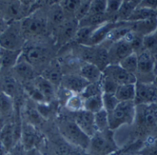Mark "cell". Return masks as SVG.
<instances>
[{
  "instance_id": "cell-1",
  "label": "cell",
  "mask_w": 157,
  "mask_h": 155,
  "mask_svg": "<svg viewBox=\"0 0 157 155\" xmlns=\"http://www.w3.org/2000/svg\"><path fill=\"white\" fill-rule=\"evenodd\" d=\"M58 129L66 142L80 150H88L91 138L78 127L74 119H62L58 123Z\"/></svg>"
},
{
  "instance_id": "cell-2",
  "label": "cell",
  "mask_w": 157,
  "mask_h": 155,
  "mask_svg": "<svg viewBox=\"0 0 157 155\" xmlns=\"http://www.w3.org/2000/svg\"><path fill=\"white\" fill-rule=\"evenodd\" d=\"M134 123L139 131L147 134V138L155 137L157 134V104L138 105Z\"/></svg>"
},
{
  "instance_id": "cell-3",
  "label": "cell",
  "mask_w": 157,
  "mask_h": 155,
  "mask_svg": "<svg viewBox=\"0 0 157 155\" xmlns=\"http://www.w3.org/2000/svg\"><path fill=\"white\" fill-rule=\"evenodd\" d=\"M137 106L134 101L120 102L116 108L109 113V130L114 131L125 125H132L135 122Z\"/></svg>"
},
{
  "instance_id": "cell-4",
  "label": "cell",
  "mask_w": 157,
  "mask_h": 155,
  "mask_svg": "<svg viewBox=\"0 0 157 155\" xmlns=\"http://www.w3.org/2000/svg\"><path fill=\"white\" fill-rule=\"evenodd\" d=\"M92 155H110L120 151L114 140V131H98L90 140L88 148Z\"/></svg>"
},
{
  "instance_id": "cell-5",
  "label": "cell",
  "mask_w": 157,
  "mask_h": 155,
  "mask_svg": "<svg viewBox=\"0 0 157 155\" xmlns=\"http://www.w3.org/2000/svg\"><path fill=\"white\" fill-rule=\"evenodd\" d=\"M138 55V73L136 75L137 82L152 84L155 82L157 72L156 55L143 50L137 52Z\"/></svg>"
},
{
  "instance_id": "cell-6",
  "label": "cell",
  "mask_w": 157,
  "mask_h": 155,
  "mask_svg": "<svg viewBox=\"0 0 157 155\" xmlns=\"http://www.w3.org/2000/svg\"><path fill=\"white\" fill-rule=\"evenodd\" d=\"M24 45L25 37L22 32L20 20L9 22L0 34V47L13 51H22Z\"/></svg>"
},
{
  "instance_id": "cell-7",
  "label": "cell",
  "mask_w": 157,
  "mask_h": 155,
  "mask_svg": "<svg viewBox=\"0 0 157 155\" xmlns=\"http://www.w3.org/2000/svg\"><path fill=\"white\" fill-rule=\"evenodd\" d=\"M23 35L26 38H36L43 35L48 27L47 17H43L38 14L30 15L20 20Z\"/></svg>"
},
{
  "instance_id": "cell-8",
  "label": "cell",
  "mask_w": 157,
  "mask_h": 155,
  "mask_svg": "<svg viewBox=\"0 0 157 155\" xmlns=\"http://www.w3.org/2000/svg\"><path fill=\"white\" fill-rule=\"evenodd\" d=\"M21 56L36 68V66L42 65L47 62L49 58V51L41 44L34 43L29 46L25 44L22 49Z\"/></svg>"
},
{
  "instance_id": "cell-9",
  "label": "cell",
  "mask_w": 157,
  "mask_h": 155,
  "mask_svg": "<svg viewBox=\"0 0 157 155\" xmlns=\"http://www.w3.org/2000/svg\"><path fill=\"white\" fill-rule=\"evenodd\" d=\"M138 105L157 104V86L154 84L136 83V96L134 100Z\"/></svg>"
},
{
  "instance_id": "cell-10",
  "label": "cell",
  "mask_w": 157,
  "mask_h": 155,
  "mask_svg": "<svg viewBox=\"0 0 157 155\" xmlns=\"http://www.w3.org/2000/svg\"><path fill=\"white\" fill-rule=\"evenodd\" d=\"M103 74L105 76L112 79L119 85L137 83L136 76L128 73L120 64H113V63L109 64L103 71Z\"/></svg>"
},
{
  "instance_id": "cell-11",
  "label": "cell",
  "mask_w": 157,
  "mask_h": 155,
  "mask_svg": "<svg viewBox=\"0 0 157 155\" xmlns=\"http://www.w3.org/2000/svg\"><path fill=\"white\" fill-rule=\"evenodd\" d=\"M108 51L110 64H119L123 59L134 52L132 45L125 40H121L111 43Z\"/></svg>"
},
{
  "instance_id": "cell-12",
  "label": "cell",
  "mask_w": 157,
  "mask_h": 155,
  "mask_svg": "<svg viewBox=\"0 0 157 155\" xmlns=\"http://www.w3.org/2000/svg\"><path fill=\"white\" fill-rule=\"evenodd\" d=\"M89 84L78 74H66L62 78L61 86L71 94H82Z\"/></svg>"
},
{
  "instance_id": "cell-13",
  "label": "cell",
  "mask_w": 157,
  "mask_h": 155,
  "mask_svg": "<svg viewBox=\"0 0 157 155\" xmlns=\"http://www.w3.org/2000/svg\"><path fill=\"white\" fill-rule=\"evenodd\" d=\"M40 142V134L36 130V127L26 122L21 127L19 142L23 149L27 152L35 150L36 145Z\"/></svg>"
},
{
  "instance_id": "cell-14",
  "label": "cell",
  "mask_w": 157,
  "mask_h": 155,
  "mask_svg": "<svg viewBox=\"0 0 157 155\" xmlns=\"http://www.w3.org/2000/svg\"><path fill=\"white\" fill-rule=\"evenodd\" d=\"M78 28L79 22L75 17L65 19L63 23H62L59 27L56 28L57 43L63 45L74 39Z\"/></svg>"
},
{
  "instance_id": "cell-15",
  "label": "cell",
  "mask_w": 157,
  "mask_h": 155,
  "mask_svg": "<svg viewBox=\"0 0 157 155\" xmlns=\"http://www.w3.org/2000/svg\"><path fill=\"white\" fill-rule=\"evenodd\" d=\"M74 120L88 137L91 138L98 132L95 123V116L93 113L86 110L76 112L75 113Z\"/></svg>"
},
{
  "instance_id": "cell-16",
  "label": "cell",
  "mask_w": 157,
  "mask_h": 155,
  "mask_svg": "<svg viewBox=\"0 0 157 155\" xmlns=\"http://www.w3.org/2000/svg\"><path fill=\"white\" fill-rule=\"evenodd\" d=\"M118 22L119 21L109 20L97 26L89 39L87 46H98L105 42L109 33L117 26Z\"/></svg>"
},
{
  "instance_id": "cell-17",
  "label": "cell",
  "mask_w": 157,
  "mask_h": 155,
  "mask_svg": "<svg viewBox=\"0 0 157 155\" xmlns=\"http://www.w3.org/2000/svg\"><path fill=\"white\" fill-rule=\"evenodd\" d=\"M13 70L19 79H22L26 82L34 80L37 77L36 68L28 61H26L22 56H20L17 64L13 67Z\"/></svg>"
},
{
  "instance_id": "cell-18",
  "label": "cell",
  "mask_w": 157,
  "mask_h": 155,
  "mask_svg": "<svg viewBox=\"0 0 157 155\" xmlns=\"http://www.w3.org/2000/svg\"><path fill=\"white\" fill-rule=\"evenodd\" d=\"M23 6L18 0H8L3 5L2 13L0 15L5 18V20L17 21L22 15Z\"/></svg>"
},
{
  "instance_id": "cell-19",
  "label": "cell",
  "mask_w": 157,
  "mask_h": 155,
  "mask_svg": "<svg viewBox=\"0 0 157 155\" xmlns=\"http://www.w3.org/2000/svg\"><path fill=\"white\" fill-rule=\"evenodd\" d=\"M83 78H85L88 83H99L102 76L103 72L94 63L91 62H83V64L79 67V73Z\"/></svg>"
},
{
  "instance_id": "cell-20",
  "label": "cell",
  "mask_w": 157,
  "mask_h": 155,
  "mask_svg": "<svg viewBox=\"0 0 157 155\" xmlns=\"http://www.w3.org/2000/svg\"><path fill=\"white\" fill-rule=\"evenodd\" d=\"M41 76H43L45 79L50 81L52 84H53L55 86L61 85L62 78L63 76L62 73V67L60 63L56 61L51 62L42 71Z\"/></svg>"
},
{
  "instance_id": "cell-21",
  "label": "cell",
  "mask_w": 157,
  "mask_h": 155,
  "mask_svg": "<svg viewBox=\"0 0 157 155\" xmlns=\"http://www.w3.org/2000/svg\"><path fill=\"white\" fill-rule=\"evenodd\" d=\"M132 30L141 36H146L155 31L157 28V17L136 22H128Z\"/></svg>"
},
{
  "instance_id": "cell-22",
  "label": "cell",
  "mask_w": 157,
  "mask_h": 155,
  "mask_svg": "<svg viewBox=\"0 0 157 155\" xmlns=\"http://www.w3.org/2000/svg\"><path fill=\"white\" fill-rule=\"evenodd\" d=\"M22 54V51H13L0 47V68H13Z\"/></svg>"
},
{
  "instance_id": "cell-23",
  "label": "cell",
  "mask_w": 157,
  "mask_h": 155,
  "mask_svg": "<svg viewBox=\"0 0 157 155\" xmlns=\"http://www.w3.org/2000/svg\"><path fill=\"white\" fill-rule=\"evenodd\" d=\"M34 85L39 89V91L42 94V96H44L45 100L47 102L52 100L55 96H56V86L52 84L50 81H48L47 79H45L43 76L40 75L37 76L34 80Z\"/></svg>"
},
{
  "instance_id": "cell-24",
  "label": "cell",
  "mask_w": 157,
  "mask_h": 155,
  "mask_svg": "<svg viewBox=\"0 0 157 155\" xmlns=\"http://www.w3.org/2000/svg\"><path fill=\"white\" fill-rule=\"evenodd\" d=\"M66 19V15L60 5L52 6L47 15V22L54 26L55 28L59 27L62 23H63Z\"/></svg>"
},
{
  "instance_id": "cell-25",
  "label": "cell",
  "mask_w": 157,
  "mask_h": 155,
  "mask_svg": "<svg viewBox=\"0 0 157 155\" xmlns=\"http://www.w3.org/2000/svg\"><path fill=\"white\" fill-rule=\"evenodd\" d=\"M115 96L120 102L134 101L136 96V84H126L120 85Z\"/></svg>"
},
{
  "instance_id": "cell-26",
  "label": "cell",
  "mask_w": 157,
  "mask_h": 155,
  "mask_svg": "<svg viewBox=\"0 0 157 155\" xmlns=\"http://www.w3.org/2000/svg\"><path fill=\"white\" fill-rule=\"evenodd\" d=\"M157 17V10L137 6L136 8H134L132 13L128 17L127 22L142 21V20L150 19V18H153V17Z\"/></svg>"
},
{
  "instance_id": "cell-27",
  "label": "cell",
  "mask_w": 157,
  "mask_h": 155,
  "mask_svg": "<svg viewBox=\"0 0 157 155\" xmlns=\"http://www.w3.org/2000/svg\"><path fill=\"white\" fill-rule=\"evenodd\" d=\"M64 106L67 110L73 113L85 110V98L81 94H71L66 98Z\"/></svg>"
},
{
  "instance_id": "cell-28",
  "label": "cell",
  "mask_w": 157,
  "mask_h": 155,
  "mask_svg": "<svg viewBox=\"0 0 157 155\" xmlns=\"http://www.w3.org/2000/svg\"><path fill=\"white\" fill-rule=\"evenodd\" d=\"M14 112L13 97L0 90V116L9 117Z\"/></svg>"
},
{
  "instance_id": "cell-29",
  "label": "cell",
  "mask_w": 157,
  "mask_h": 155,
  "mask_svg": "<svg viewBox=\"0 0 157 155\" xmlns=\"http://www.w3.org/2000/svg\"><path fill=\"white\" fill-rule=\"evenodd\" d=\"M97 26H85V27H79L74 40L80 45L87 46V43L89 41V39L95 30Z\"/></svg>"
},
{
  "instance_id": "cell-30",
  "label": "cell",
  "mask_w": 157,
  "mask_h": 155,
  "mask_svg": "<svg viewBox=\"0 0 157 155\" xmlns=\"http://www.w3.org/2000/svg\"><path fill=\"white\" fill-rule=\"evenodd\" d=\"M124 70L131 74L136 76L138 73V55L136 52H132L119 63Z\"/></svg>"
},
{
  "instance_id": "cell-31",
  "label": "cell",
  "mask_w": 157,
  "mask_h": 155,
  "mask_svg": "<svg viewBox=\"0 0 157 155\" xmlns=\"http://www.w3.org/2000/svg\"><path fill=\"white\" fill-rule=\"evenodd\" d=\"M101 109H103L102 94L85 98V110L95 114Z\"/></svg>"
},
{
  "instance_id": "cell-32",
  "label": "cell",
  "mask_w": 157,
  "mask_h": 155,
  "mask_svg": "<svg viewBox=\"0 0 157 155\" xmlns=\"http://www.w3.org/2000/svg\"><path fill=\"white\" fill-rule=\"evenodd\" d=\"M138 155H157V138L149 137L143 142L140 149L135 153Z\"/></svg>"
},
{
  "instance_id": "cell-33",
  "label": "cell",
  "mask_w": 157,
  "mask_h": 155,
  "mask_svg": "<svg viewBox=\"0 0 157 155\" xmlns=\"http://www.w3.org/2000/svg\"><path fill=\"white\" fill-rule=\"evenodd\" d=\"M17 84L14 77L12 76H5L1 82L0 90L6 93V95L14 97L17 93Z\"/></svg>"
},
{
  "instance_id": "cell-34",
  "label": "cell",
  "mask_w": 157,
  "mask_h": 155,
  "mask_svg": "<svg viewBox=\"0 0 157 155\" xmlns=\"http://www.w3.org/2000/svg\"><path fill=\"white\" fill-rule=\"evenodd\" d=\"M94 116H95V123L98 131H106L109 130V113L104 108L95 113Z\"/></svg>"
},
{
  "instance_id": "cell-35",
  "label": "cell",
  "mask_w": 157,
  "mask_h": 155,
  "mask_svg": "<svg viewBox=\"0 0 157 155\" xmlns=\"http://www.w3.org/2000/svg\"><path fill=\"white\" fill-rule=\"evenodd\" d=\"M99 85H100L103 94H114L115 95L118 90V87L120 86L116 82H114L112 79H110L109 77L105 76L104 74L99 82Z\"/></svg>"
},
{
  "instance_id": "cell-36",
  "label": "cell",
  "mask_w": 157,
  "mask_h": 155,
  "mask_svg": "<svg viewBox=\"0 0 157 155\" xmlns=\"http://www.w3.org/2000/svg\"><path fill=\"white\" fill-rule=\"evenodd\" d=\"M103 100V108L108 112H112L116 107L120 104V100L114 94H102Z\"/></svg>"
},
{
  "instance_id": "cell-37",
  "label": "cell",
  "mask_w": 157,
  "mask_h": 155,
  "mask_svg": "<svg viewBox=\"0 0 157 155\" xmlns=\"http://www.w3.org/2000/svg\"><path fill=\"white\" fill-rule=\"evenodd\" d=\"M107 0H93L88 15H106Z\"/></svg>"
},
{
  "instance_id": "cell-38",
  "label": "cell",
  "mask_w": 157,
  "mask_h": 155,
  "mask_svg": "<svg viewBox=\"0 0 157 155\" xmlns=\"http://www.w3.org/2000/svg\"><path fill=\"white\" fill-rule=\"evenodd\" d=\"M80 4H81V0H63L60 6L63 9L65 15L73 14L75 16V13L76 12Z\"/></svg>"
},
{
  "instance_id": "cell-39",
  "label": "cell",
  "mask_w": 157,
  "mask_h": 155,
  "mask_svg": "<svg viewBox=\"0 0 157 155\" xmlns=\"http://www.w3.org/2000/svg\"><path fill=\"white\" fill-rule=\"evenodd\" d=\"M123 4L124 0H107L106 16H117Z\"/></svg>"
},
{
  "instance_id": "cell-40",
  "label": "cell",
  "mask_w": 157,
  "mask_h": 155,
  "mask_svg": "<svg viewBox=\"0 0 157 155\" xmlns=\"http://www.w3.org/2000/svg\"><path fill=\"white\" fill-rule=\"evenodd\" d=\"M26 90L28 95L30 96L31 99H33L35 102H37L38 104H44L47 103V101L45 100L44 96H42V94L39 91V89L34 85H28L26 86Z\"/></svg>"
},
{
  "instance_id": "cell-41",
  "label": "cell",
  "mask_w": 157,
  "mask_h": 155,
  "mask_svg": "<svg viewBox=\"0 0 157 155\" xmlns=\"http://www.w3.org/2000/svg\"><path fill=\"white\" fill-rule=\"evenodd\" d=\"M26 116L28 118V123L35 126L36 124H40L41 119V115L39 113L37 108L28 107L26 108Z\"/></svg>"
},
{
  "instance_id": "cell-42",
  "label": "cell",
  "mask_w": 157,
  "mask_h": 155,
  "mask_svg": "<svg viewBox=\"0 0 157 155\" xmlns=\"http://www.w3.org/2000/svg\"><path fill=\"white\" fill-rule=\"evenodd\" d=\"M99 94H103L99 83H93V84H89L81 95L83 96L84 98H87L89 96L99 95Z\"/></svg>"
},
{
  "instance_id": "cell-43",
  "label": "cell",
  "mask_w": 157,
  "mask_h": 155,
  "mask_svg": "<svg viewBox=\"0 0 157 155\" xmlns=\"http://www.w3.org/2000/svg\"><path fill=\"white\" fill-rule=\"evenodd\" d=\"M138 6L157 10V0H143Z\"/></svg>"
},
{
  "instance_id": "cell-44",
  "label": "cell",
  "mask_w": 157,
  "mask_h": 155,
  "mask_svg": "<svg viewBox=\"0 0 157 155\" xmlns=\"http://www.w3.org/2000/svg\"><path fill=\"white\" fill-rule=\"evenodd\" d=\"M23 151H25V150L23 149L20 142H18L6 155H24L23 154Z\"/></svg>"
},
{
  "instance_id": "cell-45",
  "label": "cell",
  "mask_w": 157,
  "mask_h": 155,
  "mask_svg": "<svg viewBox=\"0 0 157 155\" xmlns=\"http://www.w3.org/2000/svg\"><path fill=\"white\" fill-rule=\"evenodd\" d=\"M7 22L5 20V18L0 15V34L5 30V28H6V26H7Z\"/></svg>"
},
{
  "instance_id": "cell-46",
  "label": "cell",
  "mask_w": 157,
  "mask_h": 155,
  "mask_svg": "<svg viewBox=\"0 0 157 155\" xmlns=\"http://www.w3.org/2000/svg\"><path fill=\"white\" fill-rule=\"evenodd\" d=\"M142 1H143V0H130L129 2H130V3H131V4H132L135 8H136V7H137V6L142 3Z\"/></svg>"
},
{
  "instance_id": "cell-47",
  "label": "cell",
  "mask_w": 157,
  "mask_h": 155,
  "mask_svg": "<svg viewBox=\"0 0 157 155\" xmlns=\"http://www.w3.org/2000/svg\"><path fill=\"white\" fill-rule=\"evenodd\" d=\"M29 155H41L39 152H37L36 150H32L29 152Z\"/></svg>"
},
{
  "instance_id": "cell-48",
  "label": "cell",
  "mask_w": 157,
  "mask_h": 155,
  "mask_svg": "<svg viewBox=\"0 0 157 155\" xmlns=\"http://www.w3.org/2000/svg\"><path fill=\"white\" fill-rule=\"evenodd\" d=\"M118 155H135L132 154V153H119Z\"/></svg>"
},
{
  "instance_id": "cell-49",
  "label": "cell",
  "mask_w": 157,
  "mask_h": 155,
  "mask_svg": "<svg viewBox=\"0 0 157 155\" xmlns=\"http://www.w3.org/2000/svg\"><path fill=\"white\" fill-rule=\"evenodd\" d=\"M154 84H155V85L157 86V72H156V74H155V82H154Z\"/></svg>"
},
{
  "instance_id": "cell-50",
  "label": "cell",
  "mask_w": 157,
  "mask_h": 155,
  "mask_svg": "<svg viewBox=\"0 0 157 155\" xmlns=\"http://www.w3.org/2000/svg\"><path fill=\"white\" fill-rule=\"evenodd\" d=\"M154 35H155V39H156V41H157V28L155 29V31L154 32Z\"/></svg>"
},
{
  "instance_id": "cell-51",
  "label": "cell",
  "mask_w": 157,
  "mask_h": 155,
  "mask_svg": "<svg viewBox=\"0 0 157 155\" xmlns=\"http://www.w3.org/2000/svg\"><path fill=\"white\" fill-rule=\"evenodd\" d=\"M156 63H157V55H156Z\"/></svg>"
},
{
  "instance_id": "cell-52",
  "label": "cell",
  "mask_w": 157,
  "mask_h": 155,
  "mask_svg": "<svg viewBox=\"0 0 157 155\" xmlns=\"http://www.w3.org/2000/svg\"><path fill=\"white\" fill-rule=\"evenodd\" d=\"M135 155H138V154H135Z\"/></svg>"
}]
</instances>
